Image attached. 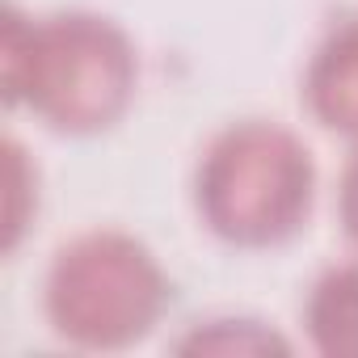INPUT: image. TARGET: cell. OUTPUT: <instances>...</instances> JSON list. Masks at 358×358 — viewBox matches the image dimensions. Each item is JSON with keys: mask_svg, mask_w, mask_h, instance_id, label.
I'll list each match as a JSON object with an SVG mask.
<instances>
[{"mask_svg": "<svg viewBox=\"0 0 358 358\" xmlns=\"http://www.w3.org/2000/svg\"><path fill=\"white\" fill-rule=\"evenodd\" d=\"M139 85L131 34L89 9L26 17L5 9L0 30V89L55 135H97L114 127Z\"/></svg>", "mask_w": 358, "mask_h": 358, "instance_id": "1", "label": "cell"}, {"mask_svg": "<svg viewBox=\"0 0 358 358\" xmlns=\"http://www.w3.org/2000/svg\"><path fill=\"white\" fill-rule=\"evenodd\" d=\"M316 160L270 118H241L211 135L194 169V211L232 249H278L312 215Z\"/></svg>", "mask_w": 358, "mask_h": 358, "instance_id": "2", "label": "cell"}, {"mask_svg": "<svg viewBox=\"0 0 358 358\" xmlns=\"http://www.w3.org/2000/svg\"><path fill=\"white\" fill-rule=\"evenodd\" d=\"M173 303V282L156 253L118 228H93L55 249L43 282V312L59 341L76 350H131Z\"/></svg>", "mask_w": 358, "mask_h": 358, "instance_id": "3", "label": "cell"}, {"mask_svg": "<svg viewBox=\"0 0 358 358\" xmlns=\"http://www.w3.org/2000/svg\"><path fill=\"white\" fill-rule=\"evenodd\" d=\"M303 106L324 131L358 139V13L316 43L303 68Z\"/></svg>", "mask_w": 358, "mask_h": 358, "instance_id": "4", "label": "cell"}, {"mask_svg": "<svg viewBox=\"0 0 358 358\" xmlns=\"http://www.w3.org/2000/svg\"><path fill=\"white\" fill-rule=\"evenodd\" d=\"M303 333L324 358H358V262L329 266L308 287Z\"/></svg>", "mask_w": 358, "mask_h": 358, "instance_id": "5", "label": "cell"}, {"mask_svg": "<svg viewBox=\"0 0 358 358\" xmlns=\"http://www.w3.org/2000/svg\"><path fill=\"white\" fill-rule=\"evenodd\" d=\"M182 354H287L291 345L266 329L262 320H245V316H220V320H203L194 324L182 341Z\"/></svg>", "mask_w": 358, "mask_h": 358, "instance_id": "6", "label": "cell"}, {"mask_svg": "<svg viewBox=\"0 0 358 358\" xmlns=\"http://www.w3.org/2000/svg\"><path fill=\"white\" fill-rule=\"evenodd\" d=\"M337 220H341L345 241L358 249V139H354V152H350L341 182H337Z\"/></svg>", "mask_w": 358, "mask_h": 358, "instance_id": "7", "label": "cell"}]
</instances>
